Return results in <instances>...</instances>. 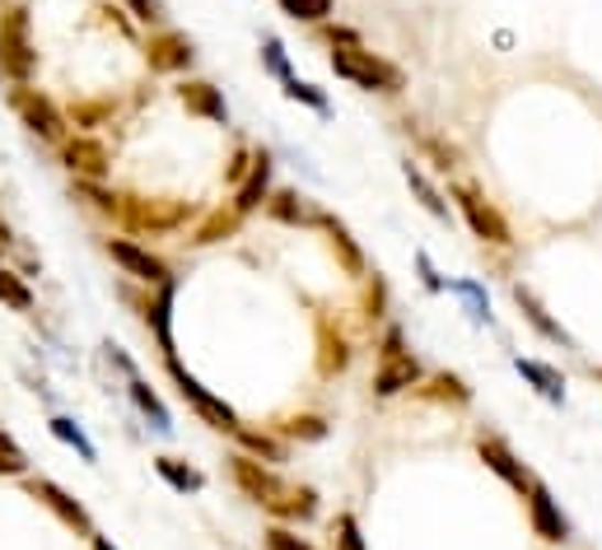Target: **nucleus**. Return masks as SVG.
I'll return each instance as SVG.
<instances>
[{
	"mask_svg": "<svg viewBox=\"0 0 602 550\" xmlns=\"http://www.w3.org/2000/svg\"><path fill=\"white\" fill-rule=\"evenodd\" d=\"M477 458L485 462V471H495V476L514 490V495H528L533 485V471L518 462V453L510 448V439L495 435V429H477Z\"/></svg>",
	"mask_w": 602,
	"mask_h": 550,
	"instance_id": "13",
	"label": "nucleus"
},
{
	"mask_svg": "<svg viewBox=\"0 0 602 550\" xmlns=\"http://www.w3.org/2000/svg\"><path fill=\"white\" fill-rule=\"evenodd\" d=\"M164 369H168V378H173V387H178V397L197 410V416L210 425V429H220V435H234V429L243 425L239 420V410L229 406L225 397H216L210 387H201V378H191V373L178 364V355H164Z\"/></svg>",
	"mask_w": 602,
	"mask_h": 550,
	"instance_id": "7",
	"label": "nucleus"
},
{
	"mask_svg": "<svg viewBox=\"0 0 602 550\" xmlns=\"http://www.w3.org/2000/svg\"><path fill=\"white\" fill-rule=\"evenodd\" d=\"M449 196L458 201V215L468 220L472 229V239H481L485 248H514V229L510 220L495 210V201H485V191L477 183H453Z\"/></svg>",
	"mask_w": 602,
	"mask_h": 550,
	"instance_id": "6",
	"label": "nucleus"
},
{
	"mask_svg": "<svg viewBox=\"0 0 602 550\" xmlns=\"http://www.w3.org/2000/svg\"><path fill=\"white\" fill-rule=\"evenodd\" d=\"M0 304H6L10 312H33V304H37L29 280L14 266H0Z\"/></svg>",
	"mask_w": 602,
	"mask_h": 550,
	"instance_id": "31",
	"label": "nucleus"
},
{
	"mask_svg": "<svg viewBox=\"0 0 602 550\" xmlns=\"http://www.w3.org/2000/svg\"><path fill=\"white\" fill-rule=\"evenodd\" d=\"M266 518L271 522H285V527L318 518V490L314 485H299V481H285L281 495L266 504Z\"/></svg>",
	"mask_w": 602,
	"mask_h": 550,
	"instance_id": "19",
	"label": "nucleus"
},
{
	"mask_svg": "<svg viewBox=\"0 0 602 550\" xmlns=\"http://www.w3.org/2000/svg\"><path fill=\"white\" fill-rule=\"evenodd\" d=\"M47 429H52V439H62L66 448H75V453H80L85 462H99V448H94V443L85 439V429L75 425L70 416H52V420H47Z\"/></svg>",
	"mask_w": 602,
	"mask_h": 550,
	"instance_id": "35",
	"label": "nucleus"
},
{
	"mask_svg": "<svg viewBox=\"0 0 602 550\" xmlns=\"http://www.w3.org/2000/svg\"><path fill=\"white\" fill-rule=\"evenodd\" d=\"M19 476H29V453L14 443V435L0 429V481H19Z\"/></svg>",
	"mask_w": 602,
	"mask_h": 550,
	"instance_id": "38",
	"label": "nucleus"
},
{
	"mask_svg": "<svg viewBox=\"0 0 602 550\" xmlns=\"http://www.w3.org/2000/svg\"><path fill=\"white\" fill-rule=\"evenodd\" d=\"M234 439H239V453L258 458V462H266V466L285 462V443H281L276 435H271V429H252V425H239V429H234Z\"/></svg>",
	"mask_w": 602,
	"mask_h": 550,
	"instance_id": "26",
	"label": "nucleus"
},
{
	"mask_svg": "<svg viewBox=\"0 0 602 550\" xmlns=\"http://www.w3.org/2000/svg\"><path fill=\"white\" fill-rule=\"evenodd\" d=\"M514 369L523 373V378H533L537 383V392H541V397H551V402H560V397H566V378H560V373L556 369H547V364H537V360H514Z\"/></svg>",
	"mask_w": 602,
	"mask_h": 550,
	"instance_id": "33",
	"label": "nucleus"
},
{
	"mask_svg": "<svg viewBox=\"0 0 602 550\" xmlns=\"http://www.w3.org/2000/svg\"><path fill=\"white\" fill-rule=\"evenodd\" d=\"M229 481H234L243 495L252 499L266 514V504L281 495V485H285V476L276 466H266V462H258V458H248V453H229Z\"/></svg>",
	"mask_w": 602,
	"mask_h": 550,
	"instance_id": "15",
	"label": "nucleus"
},
{
	"mask_svg": "<svg viewBox=\"0 0 602 550\" xmlns=\"http://www.w3.org/2000/svg\"><path fill=\"white\" fill-rule=\"evenodd\" d=\"M327 541H332V550H369L364 532H360V518L351 514V508H341V514L327 522Z\"/></svg>",
	"mask_w": 602,
	"mask_h": 550,
	"instance_id": "32",
	"label": "nucleus"
},
{
	"mask_svg": "<svg viewBox=\"0 0 602 550\" xmlns=\"http://www.w3.org/2000/svg\"><path fill=\"white\" fill-rule=\"evenodd\" d=\"M420 378H425V364L406 350L402 327L393 322L379 341V364H374V383L369 387H374V397H402V392H412Z\"/></svg>",
	"mask_w": 602,
	"mask_h": 550,
	"instance_id": "3",
	"label": "nucleus"
},
{
	"mask_svg": "<svg viewBox=\"0 0 602 550\" xmlns=\"http://www.w3.org/2000/svg\"><path fill=\"white\" fill-rule=\"evenodd\" d=\"M276 6L295 19V24H327L332 19V10H337V0H276Z\"/></svg>",
	"mask_w": 602,
	"mask_h": 550,
	"instance_id": "37",
	"label": "nucleus"
},
{
	"mask_svg": "<svg viewBox=\"0 0 602 550\" xmlns=\"http://www.w3.org/2000/svg\"><path fill=\"white\" fill-rule=\"evenodd\" d=\"M271 435H276L281 443H322L327 439V420L314 416V410H299V416H281L266 425Z\"/></svg>",
	"mask_w": 602,
	"mask_h": 550,
	"instance_id": "23",
	"label": "nucleus"
},
{
	"mask_svg": "<svg viewBox=\"0 0 602 550\" xmlns=\"http://www.w3.org/2000/svg\"><path fill=\"white\" fill-rule=\"evenodd\" d=\"M122 10L135 19V24H145V29H168L164 0H122Z\"/></svg>",
	"mask_w": 602,
	"mask_h": 550,
	"instance_id": "39",
	"label": "nucleus"
},
{
	"mask_svg": "<svg viewBox=\"0 0 602 550\" xmlns=\"http://www.w3.org/2000/svg\"><path fill=\"white\" fill-rule=\"evenodd\" d=\"M243 229V215L234 210V206H220V210H210V215H201V224L191 229V248H216V243H225V239H234V233Z\"/></svg>",
	"mask_w": 602,
	"mask_h": 550,
	"instance_id": "22",
	"label": "nucleus"
},
{
	"mask_svg": "<svg viewBox=\"0 0 602 550\" xmlns=\"http://www.w3.org/2000/svg\"><path fill=\"white\" fill-rule=\"evenodd\" d=\"M332 70L341 80H351L355 89H369V94H402L406 89L402 66H393L379 52H369L364 43L360 47H332Z\"/></svg>",
	"mask_w": 602,
	"mask_h": 550,
	"instance_id": "4",
	"label": "nucleus"
},
{
	"mask_svg": "<svg viewBox=\"0 0 602 550\" xmlns=\"http://www.w3.org/2000/svg\"><path fill=\"white\" fill-rule=\"evenodd\" d=\"M112 112H118V103H112V98H80V103H70L66 122H70V127H80V131L89 135V131L99 127L103 117H112Z\"/></svg>",
	"mask_w": 602,
	"mask_h": 550,
	"instance_id": "34",
	"label": "nucleus"
},
{
	"mask_svg": "<svg viewBox=\"0 0 602 550\" xmlns=\"http://www.w3.org/2000/svg\"><path fill=\"white\" fill-rule=\"evenodd\" d=\"M314 229H322V239H327V248H332V257H337L341 275H351V280H364V275H369V257H364V248L355 243V233H351V224H346V220H341V215H332V210H322Z\"/></svg>",
	"mask_w": 602,
	"mask_h": 550,
	"instance_id": "16",
	"label": "nucleus"
},
{
	"mask_svg": "<svg viewBox=\"0 0 602 550\" xmlns=\"http://www.w3.org/2000/svg\"><path fill=\"white\" fill-rule=\"evenodd\" d=\"M262 546H266V550H318L314 541H304L295 527H285V522H271L266 532H262Z\"/></svg>",
	"mask_w": 602,
	"mask_h": 550,
	"instance_id": "41",
	"label": "nucleus"
},
{
	"mask_svg": "<svg viewBox=\"0 0 602 550\" xmlns=\"http://www.w3.org/2000/svg\"><path fill=\"white\" fill-rule=\"evenodd\" d=\"M406 183H412V191L420 196V206L435 215V220H449V206H444V196H439V187L425 178V168L420 164H406Z\"/></svg>",
	"mask_w": 602,
	"mask_h": 550,
	"instance_id": "36",
	"label": "nucleus"
},
{
	"mask_svg": "<svg viewBox=\"0 0 602 550\" xmlns=\"http://www.w3.org/2000/svg\"><path fill=\"white\" fill-rule=\"evenodd\" d=\"M62 164L75 183H108L112 178V150L99 141V135H66Z\"/></svg>",
	"mask_w": 602,
	"mask_h": 550,
	"instance_id": "12",
	"label": "nucleus"
},
{
	"mask_svg": "<svg viewBox=\"0 0 602 550\" xmlns=\"http://www.w3.org/2000/svg\"><path fill=\"white\" fill-rule=\"evenodd\" d=\"M266 220H276V224H289V229H314L318 224V206L308 201V196L299 191V187H271V196H266Z\"/></svg>",
	"mask_w": 602,
	"mask_h": 550,
	"instance_id": "18",
	"label": "nucleus"
},
{
	"mask_svg": "<svg viewBox=\"0 0 602 550\" xmlns=\"http://www.w3.org/2000/svg\"><path fill=\"white\" fill-rule=\"evenodd\" d=\"M10 108H14V117L24 122V131L29 135H37L43 145H62L66 135H70V122H66V112L56 108V98L52 94H43L37 85H10Z\"/></svg>",
	"mask_w": 602,
	"mask_h": 550,
	"instance_id": "5",
	"label": "nucleus"
},
{
	"mask_svg": "<svg viewBox=\"0 0 602 550\" xmlns=\"http://www.w3.org/2000/svg\"><path fill=\"white\" fill-rule=\"evenodd\" d=\"M154 471H160V481L173 485L178 495H197V490H206V476L183 458H154Z\"/></svg>",
	"mask_w": 602,
	"mask_h": 550,
	"instance_id": "27",
	"label": "nucleus"
},
{
	"mask_svg": "<svg viewBox=\"0 0 602 550\" xmlns=\"http://www.w3.org/2000/svg\"><path fill=\"white\" fill-rule=\"evenodd\" d=\"M412 397L430 402V406L462 410V406H472V383L462 378V373H453V369H435V373H425V378L412 387Z\"/></svg>",
	"mask_w": 602,
	"mask_h": 550,
	"instance_id": "17",
	"label": "nucleus"
},
{
	"mask_svg": "<svg viewBox=\"0 0 602 550\" xmlns=\"http://www.w3.org/2000/svg\"><path fill=\"white\" fill-rule=\"evenodd\" d=\"M70 196H75V201H85L94 215H103V220L118 224V201H122V191H112L108 183H70Z\"/></svg>",
	"mask_w": 602,
	"mask_h": 550,
	"instance_id": "30",
	"label": "nucleus"
},
{
	"mask_svg": "<svg viewBox=\"0 0 602 550\" xmlns=\"http://www.w3.org/2000/svg\"><path fill=\"white\" fill-rule=\"evenodd\" d=\"M314 33L322 37L327 47H360V33H355V29H341V24H332V19H327V24H318Z\"/></svg>",
	"mask_w": 602,
	"mask_h": 550,
	"instance_id": "43",
	"label": "nucleus"
},
{
	"mask_svg": "<svg viewBox=\"0 0 602 550\" xmlns=\"http://www.w3.org/2000/svg\"><path fill=\"white\" fill-rule=\"evenodd\" d=\"M127 392H131V402H135V410H141V416L150 420V429H160V435H168L173 429V416H168V406L160 402V392H154L141 373H135V378H127Z\"/></svg>",
	"mask_w": 602,
	"mask_h": 550,
	"instance_id": "25",
	"label": "nucleus"
},
{
	"mask_svg": "<svg viewBox=\"0 0 602 550\" xmlns=\"http://www.w3.org/2000/svg\"><path fill=\"white\" fill-rule=\"evenodd\" d=\"M197 220V206L183 201V196H135L122 191L118 201V224L141 233V239H164V233H178Z\"/></svg>",
	"mask_w": 602,
	"mask_h": 550,
	"instance_id": "1",
	"label": "nucleus"
},
{
	"mask_svg": "<svg viewBox=\"0 0 602 550\" xmlns=\"http://www.w3.org/2000/svg\"><path fill=\"white\" fill-rule=\"evenodd\" d=\"M523 508H528V527H533V537H537L541 546H570L574 527H570V518H566V508L556 504V495H551L547 481L533 476L528 495H523Z\"/></svg>",
	"mask_w": 602,
	"mask_h": 550,
	"instance_id": "8",
	"label": "nucleus"
},
{
	"mask_svg": "<svg viewBox=\"0 0 602 550\" xmlns=\"http://www.w3.org/2000/svg\"><path fill=\"white\" fill-rule=\"evenodd\" d=\"M314 337H318V350H314L318 378H341V373L351 369V360H355L351 331H346L341 318H332V312H318V318H314Z\"/></svg>",
	"mask_w": 602,
	"mask_h": 550,
	"instance_id": "10",
	"label": "nucleus"
},
{
	"mask_svg": "<svg viewBox=\"0 0 602 550\" xmlns=\"http://www.w3.org/2000/svg\"><path fill=\"white\" fill-rule=\"evenodd\" d=\"M89 546H94V550H118V546H112L103 532H94V537H89Z\"/></svg>",
	"mask_w": 602,
	"mask_h": 550,
	"instance_id": "47",
	"label": "nucleus"
},
{
	"mask_svg": "<svg viewBox=\"0 0 602 550\" xmlns=\"http://www.w3.org/2000/svg\"><path fill=\"white\" fill-rule=\"evenodd\" d=\"M262 66H266L271 75H276L281 85L289 80V75H295V70H289V62H285V47H281V37H262Z\"/></svg>",
	"mask_w": 602,
	"mask_h": 550,
	"instance_id": "42",
	"label": "nucleus"
},
{
	"mask_svg": "<svg viewBox=\"0 0 602 550\" xmlns=\"http://www.w3.org/2000/svg\"><path fill=\"white\" fill-rule=\"evenodd\" d=\"M14 243H19V239H14V229H10L6 220H0V257H6V252H14Z\"/></svg>",
	"mask_w": 602,
	"mask_h": 550,
	"instance_id": "46",
	"label": "nucleus"
},
{
	"mask_svg": "<svg viewBox=\"0 0 602 550\" xmlns=\"http://www.w3.org/2000/svg\"><path fill=\"white\" fill-rule=\"evenodd\" d=\"M24 490H29V499H37L47 508V514L62 522V527H70L75 537H94V518H89V508L70 495V490H62L56 481H47V476H24Z\"/></svg>",
	"mask_w": 602,
	"mask_h": 550,
	"instance_id": "9",
	"label": "nucleus"
},
{
	"mask_svg": "<svg viewBox=\"0 0 602 550\" xmlns=\"http://www.w3.org/2000/svg\"><path fill=\"white\" fill-rule=\"evenodd\" d=\"M387 299H393V294H387V280H383L379 271H369L364 280H360V318L369 327H379L387 318Z\"/></svg>",
	"mask_w": 602,
	"mask_h": 550,
	"instance_id": "28",
	"label": "nucleus"
},
{
	"mask_svg": "<svg viewBox=\"0 0 602 550\" xmlns=\"http://www.w3.org/2000/svg\"><path fill=\"white\" fill-rule=\"evenodd\" d=\"M271 173H276V164H271V154H266V150H252V168H248V178L234 187V201H229V206H234V210L243 215V220H248L252 210H262V206H266V196H271Z\"/></svg>",
	"mask_w": 602,
	"mask_h": 550,
	"instance_id": "21",
	"label": "nucleus"
},
{
	"mask_svg": "<svg viewBox=\"0 0 602 550\" xmlns=\"http://www.w3.org/2000/svg\"><path fill=\"white\" fill-rule=\"evenodd\" d=\"M248 168H252V150L243 145V150H234V160L225 164V183H229V187H239V183L248 178Z\"/></svg>",
	"mask_w": 602,
	"mask_h": 550,
	"instance_id": "45",
	"label": "nucleus"
},
{
	"mask_svg": "<svg viewBox=\"0 0 602 550\" xmlns=\"http://www.w3.org/2000/svg\"><path fill=\"white\" fill-rule=\"evenodd\" d=\"M510 294H514V304H518V312H523V318H528V322H533V327L541 331V337H547V341H560V345H566V331H560V322H551V318H547V308H541V304H537V294H533L528 285H514Z\"/></svg>",
	"mask_w": 602,
	"mask_h": 550,
	"instance_id": "29",
	"label": "nucleus"
},
{
	"mask_svg": "<svg viewBox=\"0 0 602 550\" xmlns=\"http://www.w3.org/2000/svg\"><path fill=\"white\" fill-rule=\"evenodd\" d=\"M103 252L112 257V266H118L122 275H131L135 285H150V289H160V285H173V271L164 257H154L150 248H141L135 239H108Z\"/></svg>",
	"mask_w": 602,
	"mask_h": 550,
	"instance_id": "11",
	"label": "nucleus"
},
{
	"mask_svg": "<svg viewBox=\"0 0 602 550\" xmlns=\"http://www.w3.org/2000/svg\"><path fill=\"white\" fill-rule=\"evenodd\" d=\"M285 98H295V103H308V108H318V112H327V98L314 89V85H304V80H295V75H289L285 80Z\"/></svg>",
	"mask_w": 602,
	"mask_h": 550,
	"instance_id": "44",
	"label": "nucleus"
},
{
	"mask_svg": "<svg viewBox=\"0 0 602 550\" xmlns=\"http://www.w3.org/2000/svg\"><path fill=\"white\" fill-rule=\"evenodd\" d=\"M420 150H425V160H430L439 173H453V168L462 164V150H458V145H449V141H439V135H425Z\"/></svg>",
	"mask_w": 602,
	"mask_h": 550,
	"instance_id": "40",
	"label": "nucleus"
},
{
	"mask_svg": "<svg viewBox=\"0 0 602 550\" xmlns=\"http://www.w3.org/2000/svg\"><path fill=\"white\" fill-rule=\"evenodd\" d=\"M598 378H602V369H598Z\"/></svg>",
	"mask_w": 602,
	"mask_h": 550,
	"instance_id": "48",
	"label": "nucleus"
},
{
	"mask_svg": "<svg viewBox=\"0 0 602 550\" xmlns=\"http://www.w3.org/2000/svg\"><path fill=\"white\" fill-rule=\"evenodd\" d=\"M141 52H145V66L154 75H183V70H191V62H197V43L178 29H154Z\"/></svg>",
	"mask_w": 602,
	"mask_h": 550,
	"instance_id": "14",
	"label": "nucleus"
},
{
	"mask_svg": "<svg viewBox=\"0 0 602 550\" xmlns=\"http://www.w3.org/2000/svg\"><path fill=\"white\" fill-rule=\"evenodd\" d=\"M178 103H183L191 117L210 122V127H229V103H225V89H220V85H210V80H183V85H178Z\"/></svg>",
	"mask_w": 602,
	"mask_h": 550,
	"instance_id": "20",
	"label": "nucleus"
},
{
	"mask_svg": "<svg viewBox=\"0 0 602 550\" xmlns=\"http://www.w3.org/2000/svg\"><path fill=\"white\" fill-rule=\"evenodd\" d=\"M173 289H178V285H160V294H145V299H135V304H141L145 327L154 331V341H160L164 355H173V331H168V304H173Z\"/></svg>",
	"mask_w": 602,
	"mask_h": 550,
	"instance_id": "24",
	"label": "nucleus"
},
{
	"mask_svg": "<svg viewBox=\"0 0 602 550\" xmlns=\"http://www.w3.org/2000/svg\"><path fill=\"white\" fill-rule=\"evenodd\" d=\"M0 75L10 85H33V75H37V43H33L29 6L0 10Z\"/></svg>",
	"mask_w": 602,
	"mask_h": 550,
	"instance_id": "2",
	"label": "nucleus"
}]
</instances>
